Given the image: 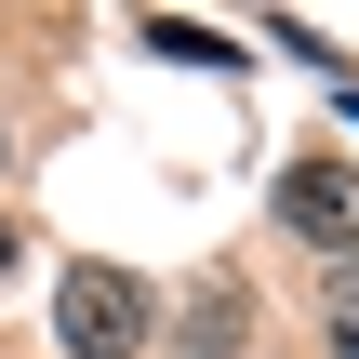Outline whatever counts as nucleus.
<instances>
[{
    "label": "nucleus",
    "mask_w": 359,
    "mask_h": 359,
    "mask_svg": "<svg viewBox=\"0 0 359 359\" xmlns=\"http://www.w3.org/2000/svg\"><path fill=\"white\" fill-rule=\"evenodd\" d=\"M0 160H13V133H0Z\"/></svg>",
    "instance_id": "obj_6"
},
{
    "label": "nucleus",
    "mask_w": 359,
    "mask_h": 359,
    "mask_svg": "<svg viewBox=\"0 0 359 359\" xmlns=\"http://www.w3.org/2000/svg\"><path fill=\"white\" fill-rule=\"evenodd\" d=\"M53 346L67 359H133L147 346V280L133 266H67L53 280Z\"/></svg>",
    "instance_id": "obj_1"
},
{
    "label": "nucleus",
    "mask_w": 359,
    "mask_h": 359,
    "mask_svg": "<svg viewBox=\"0 0 359 359\" xmlns=\"http://www.w3.org/2000/svg\"><path fill=\"white\" fill-rule=\"evenodd\" d=\"M13 266H27V240H13V213H0V280H13Z\"/></svg>",
    "instance_id": "obj_4"
},
{
    "label": "nucleus",
    "mask_w": 359,
    "mask_h": 359,
    "mask_svg": "<svg viewBox=\"0 0 359 359\" xmlns=\"http://www.w3.org/2000/svg\"><path fill=\"white\" fill-rule=\"evenodd\" d=\"M333 306H346V320H359V266H346V280H333Z\"/></svg>",
    "instance_id": "obj_5"
},
{
    "label": "nucleus",
    "mask_w": 359,
    "mask_h": 359,
    "mask_svg": "<svg viewBox=\"0 0 359 359\" xmlns=\"http://www.w3.org/2000/svg\"><path fill=\"white\" fill-rule=\"evenodd\" d=\"M133 40H147V53H173V67H240V40H226V27H200V13H147Z\"/></svg>",
    "instance_id": "obj_3"
},
{
    "label": "nucleus",
    "mask_w": 359,
    "mask_h": 359,
    "mask_svg": "<svg viewBox=\"0 0 359 359\" xmlns=\"http://www.w3.org/2000/svg\"><path fill=\"white\" fill-rule=\"evenodd\" d=\"M280 226L320 240V253H359V160H293L280 173Z\"/></svg>",
    "instance_id": "obj_2"
}]
</instances>
